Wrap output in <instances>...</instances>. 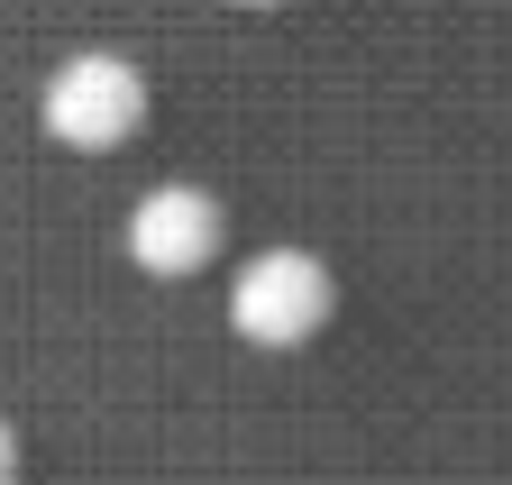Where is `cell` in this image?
Returning a JSON list of instances; mask_svg holds the SVG:
<instances>
[{"mask_svg":"<svg viewBox=\"0 0 512 485\" xmlns=\"http://www.w3.org/2000/svg\"><path fill=\"white\" fill-rule=\"evenodd\" d=\"M330 266L320 257H302V248H266V257H247L238 266V284H229V321H238V339H256V348H302L320 321H330Z\"/></svg>","mask_w":512,"mask_h":485,"instance_id":"cell-1","label":"cell"},{"mask_svg":"<svg viewBox=\"0 0 512 485\" xmlns=\"http://www.w3.org/2000/svg\"><path fill=\"white\" fill-rule=\"evenodd\" d=\"M138 110H147V83L128 55H64V65L46 74V129L64 147H110L138 129Z\"/></svg>","mask_w":512,"mask_h":485,"instance_id":"cell-2","label":"cell"},{"mask_svg":"<svg viewBox=\"0 0 512 485\" xmlns=\"http://www.w3.org/2000/svg\"><path fill=\"white\" fill-rule=\"evenodd\" d=\"M211 248H220V202L192 193V184H165V193H147L128 211V257L147 275H192Z\"/></svg>","mask_w":512,"mask_h":485,"instance_id":"cell-3","label":"cell"},{"mask_svg":"<svg viewBox=\"0 0 512 485\" xmlns=\"http://www.w3.org/2000/svg\"><path fill=\"white\" fill-rule=\"evenodd\" d=\"M19 476V449H10V421H0V485Z\"/></svg>","mask_w":512,"mask_h":485,"instance_id":"cell-4","label":"cell"}]
</instances>
